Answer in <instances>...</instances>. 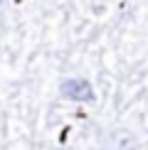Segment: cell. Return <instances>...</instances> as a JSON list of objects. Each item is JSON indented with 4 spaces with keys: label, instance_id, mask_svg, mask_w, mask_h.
<instances>
[{
    "label": "cell",
    "instance_id": "2",
    "mask_svg": "<svg viewBox=\"0 0 148 150\" xmlns=\"http://www.w3.org/2000/svg\"><path fill=\"white\" fill-rule=\"evenodd\" d=\"M109 143H111L114 150H138V140H136V135L128 133V130H114Z\"/></svg>",
    "mask_w": 148,
    "mask_h": 150
},
{
    "label": "cell",
    "instance_id": "1",
    "mask_svg": "<svg viewBox=\"0 0 148 150\" xmlns=\"http://www.w3.org/2000/svg\"><path fill=\"white\" fill-rule=\"evenodd\" d=\"M59 91H62L64 98L77 101V103H91V101H96L94 86H91L86 79H67V81H62V89Z\"/></svg>",
    "mask_w": 148,
    "mask_h": 150
}]
</instances>
